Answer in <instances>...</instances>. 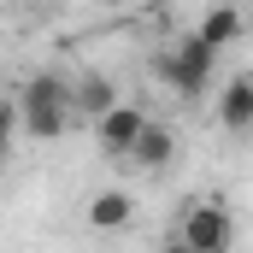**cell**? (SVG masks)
Listing matches in <instances>:
<instances>
[{
	"mask_svg": "<svg viewBox=\"0 0 253 253\" xmlns=\"http://www.w3.org/2000/svg\"><path fill=\"white\" fill-rule=\"evenodd\" d=\"M71 124V83L59 71H36L18 83V129L36 141H59Z\"/></svg>",
	"mask_w": 253,
	"mask_h": 253,
	"instance_id": "1",
	"label": "cell"
},
{
	"mask_svg": "<svg viewBox=\"0 0 253 253\" xmlns=\"http://www.w3.org/2000/svg\"><path fill=\"white\" fill-rule=\"evenodd\" d=\"M171 236H177L189 253H230V242H236V218H230L224 200H194L189 212L177 218Z\"/></svg>",
	"mask_w": 253,
	"mask_h": 253,
	"instance_id": "3",
	"label": "cell"
},
{
	"mask_svg": "<svg viewBox=\"0 0 253 253\" xmlns=\"http://www.w3.org/2000/svg\"><path fill=\"white\" fill-rule=\"evenodd\" d=\"M153 71H159V83L177 88L183 100H200L206 83H212V71H218V53H212L200 36H183L177 47H165V53L153 59Z\"/></svg>",
	"mask_w": 253,
	"mask_h": 253,
	"instance_id": "2",
	"label": "cell"
},
{
	"mask_svg": "<svg viewBox=\"0 0 253 253\" xmlns=\"http://www.w3.org/2000/svg\"><path fill=\"white\" fill-rule=\"evenodd\" d=\"M129 218H135V200H129V189H100L94 200H88V230H100V236H118Z\"/></svg>",
	"mask_w": 253,
	"mask_h": 253,
	"instance_id": "7",
	"label": "cell"
},
{
	"mask_svg": "<svg viewBox=\"0 0 253 253\" xmlns=\"http://www.w3.org/2000/svg\"><path fill=\"white\" fill-rule=\"evenodd\" d=\"M165 253H189V248H183V242H177V236H171V242H165Z\"/></svg>",
	"mask_w": 253,
	"mask_h": 253,
	"instance_id": "11",
	"label": "cell"
},
{
	"mask_svg": "<svg viewBox=\"0 0 253 253\" xmlns=\"http://www.w3.org/2000/svg\"><path fill=\"white\" fill-rule=\"evenodd\" d=\"M177 159V129L171 124H147V135L135 141V153H129V165H141V171H165Z\"/></svg>",
	"mask_w": 253,
	"mask_h": 253,
	"instance_id": "8",
	"label": "cell"
},
{
	"mask_svg": "<svg viewBox=\"0 0 253 253\" xmlns=\"http://www.w3.org/2000/svg\"><path fill=\"white\" fill-rule=\"evenodd\" d=\"M12 141H18V100L0 94V159L12 153Z\"/></svg>",
	"mask_w": 253,
	"mask_h": 253,
	"instance_id": "10",
	"label": "cell"
},
{
	"mask_svg": "<svg viewBox=\"0 0 253 253\" xmlns=\"http://www.w3.org/2000/svg\"><path fill=\"white\" fill-rule=\"evenodd\" d=\"M147 124H153V118H147L135 100H124L118 112H106V118L94 124V135H100V147H106L112 159H129V153H135V141L147 135Z\"/></svg>",
	"mask_w": 253,
	"mask_h": 253,
	"instance_id": "4",
	"label": "cell"
},
{
	"mask_svg": "<svg viewBox=\"0 0 253 253\" xmlns=\"http://www.w3.org/2000/svg\"><path fill=\"white\" fill-rule=\"evenodd\" d=\"M124 100H118V83L112 77H100V71H88V77H77L71 83V112H83V118H106V112H118Z\"/></svg>",
	"mask_w": 253,
	"mask_h": 253,
	"instance_id": "6",
	"label": "cell"
},
{
	"mask_svg": "<svg viewBox=\"0 0 253 253\" xmlns=\"http://www.w3.org/2000/svg\"><path fill=\"white\" fill-rule=\"evenodd\" d=\"M218 124L230 129V135H253V71L230 77L218 88Z\"/></svg>",
	"mask_w": 253,
	"mask_h": 253,
	"instance_id": "5",
	"label": "cell"
},
{
	"mask_svg": "<svg viewBox=\"0 0 253 253\" xmlns=\"http://www.w3.org/2000/svg\"><path fill=\"white\" fill-rule=\"evenodd\" d=\"M242 30H248V18H242L236 6H212V12H206V18L194 24V36H200V42H206L212 53H224V47H230V42H236Z\"/></svg>",
	"mask_w": 253,
	"mask_h": 253,
	"instance_id": "9",
	"label": "cell"
}]
</instances>
